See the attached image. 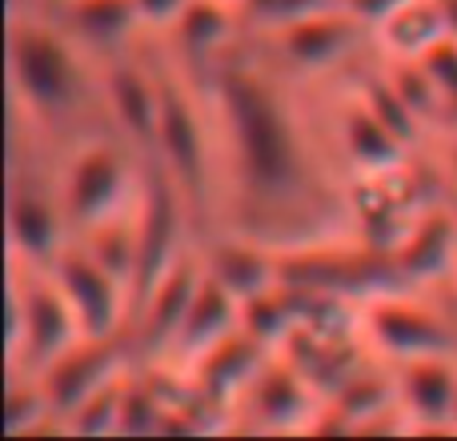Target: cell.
I'll return each mask as SVG.
<instances>
[{"label":"cell","instance_id":"obj_22","mask_svg":"<svg viewBox=\"0 0 457 441\" xmlns=\"http://www.w3.org/2000/svg\"><path fill=\"white\" fill-rule=\"evenodd\" d=\"M429 157H434V165H437V173L445 177V185L457 193V129L453 133H445L442 141L429 149Z\"/></svg>","mask_w":457,"mask_h":441},{"label":"cell","instance_id":"obj_25","mask_svg":"<svg viewBox=\"0 0 457 441\" xmlns=\"http://www.w3.org/2000/svg\"><path fill=\"white\" fill-rule=\"evenodd\" d=\"M450 201H453V217H457V193L450 189Z\"/></svg>","mask_w":457,"mask_h":441},{"label":"cell","instance_id":"obj_7","mask_svg":"<svg viewBox=\"0 0 457 441\" xmlns=\"http://www.w3.org/2000/svg\"><path fill=\"white\" fill-rule=\"evenodd\" d=\"M101 96L104 117L117 137H125L133 149L153 153L161 125V56L157 37L125 56H112L101 64Z\"/></svg>","mask_w":457,"mask_h":441},{"label":"cell","instance_id":"obj_13","mask_svg":"<svg viewBox=\"0 0 457 441\" xmlns=\"http://www.w3.org/2000/svg\"><path fill=\"white\" fill-rule=\"evenodd\" d=\"M157 40L173 53V61H181L193 77L205 80L249 40V29L237 0H189L185 12Z\"/></svg>","mask_w":457,"mask_h":441},{"label":"cell","instance_id":"obj_26","mask_svg":"<svg viewBox=\"0 0 457 441\" xmlns=\"http://www.w3.org/2000/svg\"><path fill=\"white\" fill-rule=\"evenodd\" d=\"M237 4H241V0H237Z\"/></svg>","mask_w":457,"mask_h":441},{"label":"cell","instance_id":"obj_17","mask_svg":"<svg viewBox=\"0 0 457 441\" xmlns=\"http://www.w3.org/2000/svg\"><path fill=\"white\" fill-rule=\"evenodd\" d=\"M237 329H241V301L205 273V281H201L197 297H193L189 313H185L181 333H177L169 357L161 362V370L181 378V373H189L209 349H217L228 333H237Z\"/></svg>","mask_w":457,"mask_h":441},{"label":"cell","instance_id":"obj_16","mask_svg":"<svg viewBox=\"0 0 457 441\" xmlns=\"http://www.w3.org/2000/svg\"><path fill=\"white\" fill-rule=\"evenodd\" d=\"M397 405L413 434H450L457 397V357H413L394 365Z\"/></svg>","mask_w":457,"mask_h":441},{"label":"cell","instance_id":"obj_6","mask_svg":"<svg viewBox=\"0 0 457 441\" xmlns=\"http://www.w3.org/2000/svg\"><path fill=\"white\" fill-rule=\"evenodd\" d=\"M48 273L61 285L85 337H129V329H133V289L85 241L72 237L61 249V257L48 265Z\"/></svg>","mask_w":457,"mask_h":441},{"label":"cell","instance_id":"obj_21","mask_svg":"<svg viewBox=\"0 0 457 441\" xmlns=\"http://www.w3.org/2000/svg\"><path fill=\"white\" fill-rule=\"evenodd\" d=\"M185 4H189V0H137V12H141L145 29H149L153 37H161V32L185 12Z\"/></svg>","mask_w":457,"mask_h":441},{"label":"cell","instance_id":"obj_23","mask_svg":"<svg viewBox=\"0 0 457 441\" xmlns=\"http://www.w3.org/2000/svg\"><path fill=\"white\" fill-rule=\"evenodd\" d=\"M12 4H64V0H8V8Z\"/></svg>","mask_w":457,"mask_h":441},{"label":"cell","instance_id":"obj_1","mask_svg":"<svg viewBox=\"0 0 457 441\" xmlns=\"http://www.w3.org/2000/svg\"><path fill=\"white\" fill-rule=\"evenodd\" d=\"M205 93L221 149L217 229L277 253L357 237L353 181L333 149L321 88L245 40L205 77Z\"/></svg>","mask_w":457,"mask_h":441},{"label":"cell","instance_id":"obj_15","mask_svg":"<svg viewBox=\"0 0 457 441\" xmlns=\"http://www.w3.org/2000/svg\"><path fill=\"white\" fill-rule=\"evenodd\" d=\"M197 249H201V261H205V273L217 285H225L237 301H249L257 293L281 285V253L273 245H261L253 237L217 229V233L201 237Z\"/></svg>","mask_w":457,"mask_h":441},{"label":"cell","instance_id":"obj_12","mask_svg":"<svg viewBox=\"0 0 457 441\" xmlns=\"http://www.w3.org/2000/svg\"><path fill=\"white\" fill-rule=\"evenodd\" d=\"M201 281H205V261H201V249L193 245V249L137 301L133 329H129L137 365H161L169 357V349H173L177 333H181L185 313H189Z\"/></svg>","mask_w":457,"mask_h":441},{"label":"cell","instance_id":"obj_4","mask_svg":"<svg viewBox=\"0 0 457 441\" xmlns=\"http://www.w3.org/2000/svg\"><path fill=\"white\" fill-rule=\"evenodd\" d=\"M249 45L257 53H265L277 69L317 88L345 85L357 69L378 61L373 29L361 16L349 12L345 4L317 8V12L285 21L277 29L249 32Z\"/></svg>","mask_w":457,"mask_h":441},{"label":"cell","instance_id":"obj_10","mask_svg":"<svg viewBox=\"0 0 457 441\" xmlns=\"http://www.w3.org/2000/svg\"><path fill=\"white\" fill-rule=\"evenodd\" d=\"M394 269L405 289H450L457 285V217L450 193L429 201L389 245Z\"/></svg>","mask_w":457,"mask_h":441},{"label":"cell","instance_id":"obj_3","mask_svg":"<svg viewBox=\"0 0 457 441\" xmlns=\"http://www.w3.org/2000/svg\"><path fill=\"white\" fill-rule=\"evenodd\" d=\"M145 157L149 153L133 149L112 129L77 137L56 153V185L72 237L133 213L145 185Z\"/></svg>","mask_w":457,"mask_h":441},{"label":"cell","instance_id":"obj_24","mask_svg":"<svg viewBox=\"0 0 457 441\" xmlns=\"http://www.w3.org/2000/svg\"><path fill=\"white\" fill-rule=\"evenodd\" d=\"M450 434H457V397H453V418H450Z\"/></svg>","mask_w":457,"mask_h":441},{"label":"cell","instance_id":"obj_2","mask_svg":"<svg viewBox=\"0 0 457 441\" xmlns=\"http://www.w3.org/2000/svg\"><path fill=\"white\" fill-rule=\"evenodd\" d=\"M8 109L56 149L109 129L101 61L40 4L8 8Z\"/></svg>","mask_w":457,"mask_h":441},{"label":"cell","instance_id":"obj_9","mask_svg":"<svg viewBox=\"0 0 457 441\" xmlns=\"http://www.w3.org/2000/svg\"><path fill=\"white\" fill-rule=\"evenodd\" d=\"M325 397L313 389V381L297 370L285 354H269L257 378L233 405V429H265V434H301L317 426Z\"/></svg>","mask_w":457,"mask_h":441},{"label":"cell","instance_id":"obj_5","mask_svg":"<svg viewBox=\"0 0 457 441\" xmlns=\"http://www.w3.org/2000/svg\"><path fill=\"white\" fill-rule=\"evenodd\" d=\"M80 333L72 305L48 269H29L8 261L4 289V373H45L61 354H69Z\"/></svg>","mask_w":457,"mask_h":441},{"label":"cell","instance_id":"obj_14","mask_svg":"<svg viewBox=\"0 0 457 441\" xmlns=\"http://www.w3.org/2000/svg\"><path fill=\"white\" fill-rule=\"evenodd\" d=\"M64 24L72 40L80 48L96 56V61H112V56H125L133 48H141L153 37L145 29L141 12H137V0H64V4H40Z\"/></svg>","mask_w":457,"mask_h":441},{"label":"cell","instance_id":"obj_11","mask_svg":"<svg viewBox=\"0 0 457 441\" xmlns=\"http://www.w3.org/2000/svg\"><path fill=\"white\" fill-rule=\"evenodd\" d=\"M133 365H137V354L129 337H80L69 354L56 357L40 373V386H45L48 402H53L61 429L88 397H96L104 386L120 381Z\"/></svg>","mask_w":457,"mask_h":441},{"label":"cell","instance_id":"obj_18","mask_svg":"<svg viewBox=\"0 0 457 441\" xmlns=\"http://www.w3.org/2000/svg\"><path fill=\"white\" fill-rule=\"evenodd\" d=\"M445 37H450V21L442 0H405L373 29L381 61H418Z\"/></svg>","mask_w":457,"mask_h":441},{"label":"cell","instance_id":"obj_20","mask_svg":"<svg viewBox=\"0 0 457 441\" xmlns=\"http://www.w3.org/2000/svg\"><path fill=\"white\" fill-rule=\"evenodd\" d=\"M329 4H341V0H241V12H245V29L265 32L285 21L317 12V8H329Z\"/></svg>","mask_w":457,"mask_h":441},{"label":"cell","instance_id":"obj_19","mask_svg":"<svg viewBox=\"0 0 457 441\" xmlns=\"http://www.w3.org/2000/svg\"><path fill=\"white\" fill-rule=\"evenodd\" d=\"M4 429L12 437H32L45 429H61L48 402L40 373H4ZM64 434V429H61Z\"/></svg>","mask_w":457,"mask_h":441},{"label":"cell","instance_id":"obj_8","mask_svg":"<svg viewBox=\"0 0 457 441\" xmlns=\"http://www.w3.org/2000/svg\"><path fill=\"white\" fill-rule=\"evenodd\" d=\"M329 104V133H333V149H337L341 165H345L349 181H378V177H389L397 169L413 165L418 157H429V153H418L386 129L373 109L353 93L349 85H337V96H325Z\"/></svg>","mask_w":457,"mask_h":441}]
</instances>
